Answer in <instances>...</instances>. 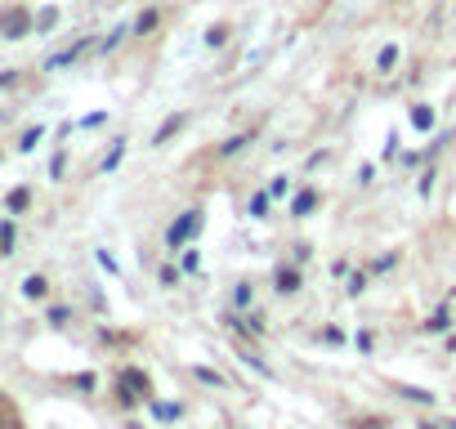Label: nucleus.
<instances>
[{
	"label": "nucleus",
	"instance_id": "f257e3e1",
	"mask_svg": "<svg viewBox=\"0 0 456 429\" xmlns=\"http://www.w3.org/2000/svg\"><path fill=\"white\" fill-rule=\"evenodd\" d=\"M197 228H202V211H188L183 219H175V224L166 228V246H170V251H179L188 237H197Z\"/></svg>",
	"mask_w": 456,
	"mask_h": 429
},
{
	"label": "nucleus",
	"instance_id": "f03ea898",
	"mask_svg": "<svg viewBox=\"0 0 456 429\" xmlns=\"http://www.w3.org/2000/svg\"><path fill=\"white\" fill-rule=\"evenodd\" d=\"M27 32H32L27 9H5V14H0V36H5V41H22Z\"/></svg>",
	"mask_w": 456,
	"mask_h": 429
},
{
	"label": "nucleus",
	"instance_id": "7ed1b4c3",
	"mask_svg": "<svg viewBox=\"0 0 456 429\" xmlns=\"http://www.w3.org/2000/svg\"><path fill=\"white\" fill-rule=\"evenodd\" d=\"M278 291L282 296H295V291H300V273H295V268H278Z\"/></svg>",
	"mask_w": 456,
	"mask_h": 429
},
{
	"label": "nucleus",
	"instance_id": "20e7f679",
	"mask_svg": "<svg viewBox=\"0 0 456 429\" xmlns=\"http://www.w3.org/2000/svg\"><path fill=\"white\" fill-rule=\"evenodd\" d=\"M313 206H318V192H313V188H304L300 197H295V206H291V215H309Z\"/></svg>",
	"mask_w": 456,
	"mask_h": 429
},
{
	"label": "nucleus",
	"instance_id": "39448f33",
	"mask_svg": "<svg viewBox=\"0 0 456 429\" xmlns=\"http://www.w3.org/2000/svg\"><path fill=\"white\" fill-rule=\"evenodd\" d=\"M179 126H183V117H179V112H175V117H166V121H162V130L152 134V143H166V139H170V134H175Z\"/></svg>",
	"mask_w": 456,
	"mask_h": 429
},
{
	"label": "nucleus",
	"instance_id": "423d86ee",
	"mask_svg": "<svg viewBox=\"0 0 456 429\" xmlns=\"http://www.w3.org/2000/svg\"><path fill=\"white\" fill-rule=\"evenodd\" d=\"M45 291H49V282H45V277H36V273H32L27 282H22V296H32V300H41Z\"/></svg>",
	"mask_w": 456,
	"mask_h": 429
},
{
	"label": "nucleus",
	"instance_id": "0eeeda50",
	"mask_svg": "<svg viewBox=\"0 0 456 429\" xmlns=\"http://www.w3.org/2000/svg\"><path fill=\"white\" fill-rule=\"evenodd\" d=\"M27 202H32L27 188H14V192H9V211H27Z\"/></svg>",
	"mask_w": 456,
	"mask_h": 429
},
{
	"label": "nucleus",
	"instance_id": "6e6552de",
	"mask_svg": "<svg viewBox=\"0 0 456 429\" xmlns=\"http://www.w3.org/2000/svg\"><path fill=\"white\" fill-rule=\"evenodd\" d=\"M412 121H416V130H429V126H434V112H429V107H416Z\"/></svg>",
	"mask_w": 456,
	"mask_h": 429
},
{
	"label": "nucleus",
	"instance_id": "1a4fd4ad",
	"mask_svg": "<svg viewBox=\"0 0 456 429\" xmlns=\"http://www.w3.org/2000/svg\"><path fill=\"white\" fill-rule=\"evenodd\" d=\"M376 63H380V72H389L393 63H398V50H393V45H385V50H380V58H376Z\"/></svg>",
	"mask_w": 456,
	"mask_h": 429
},
{
	"label": "nucleus",
	"instance_id": "9d476101",
	"mask_svg": "<svg viewBox=\"0 0 456 429\" xmlns=\"http://www.w3.org/2000/svg\"><path fill=\"white\" fill-rule=\"evenodd\" d=\"M9 246H14V224H0V255H9Z\"/></svg>",
	"mask_w": 456,
	"mask_h": 429
},
{
	"label": "nucleus",
	"instance_id": "9b49d317",
	"mask_svg": "<svg viewBox=\"0 0 456 429\" xmlns=\"http://www.w3.org/2000/svg\"><path fill=\"white\" fill-rule=\"evenodd\" d=\"M41 134H45L41 126H36V130H27V134H22V143H18V148H22V152H32L36 143H41Z\"/></svg>",
	"mask_w": 456,
	"mask_h": 429
},
{
	"label": "nucleus",
	"instance_id": "f8f14e48",
	"mask_svg": "<svg viewBox=\"0 0 456 429\" xmlns=\"http://www.w3.org/2000/svg\"><path fill=\"white\" fill-rule=\"evenodd\" d=\"M228 41V27H224V22H219V27H211V32H206V45H224Z\"/></svg>",
	"mask_w": 456,
	"mask_h": 429
},
{
	"label": "nucleus",
	"instance_id": "ddd939ff",
	"mask_svg": "<svg viewBox=\"0 0 456 429\" xmlns=\"http://www.w3.org/2000/svg\"><path fill=\"white\" fill-rule=\"evenodd\" d=\"M246 143H251V139H246V134H237V139H228V143H224V148H219V152H224V157H233V152H242Z\"/></svg>",
	"mask_w": 456,
	"mask_h": 429
},
{
	"label": "nucleus",
	"instance_id": "4468645a",
	"mask_svg": "<svg viewBox=\"0 0 456 429\" xmlns=\"http://www.w3.org/2000/svg\"><path fill=\"white\" fill-rule=\"evenodd\" d=\"M157 27V14H139V22H134V32H152Z\"/></svg>",
	"mask_w": 456,
	"mask_h": 429
},
{
	"label": "nucleus",
	"instance_id": "2eb2a0df",
	"mask_svg": "<svg viewBox=\"0 0 456 429\" xmlns=\"http://www.w3.org/2000/svg\"><path fill=\"white\" fill-rule=\"evenodd\" d=\"M121 152H126V148H121V143H117V148L108 152V161H103V170H117V161H121Z\"/></svg>",
	"mask_w": 456,
	"mask_h": 429
},
{
	"label": "nucleus",
	"instance_id": "dca6fc26",
	"mask_svg": "<svg viewBox=\"0 0 456 429\" xmlns=\"http://www.w3.org/2000/svg\"><path fill=\"white\" fill-rule=\"evenodd\" d=\"M54 18H58L54 9H45V14H41V22H36V27H41V32H49V27H54Z\"/></svg>",
	"mask_w": 456,
	"mask_h": 429
},
{
	"label": "nucleus",
	"instance_id": "f3484780",
	"mask_svg": "<svg viewBox=\"0 0 456 429\" xmlns=\"http://www.w3.org/2000/svg\"><path fill=\"white\" fill-rule=\"evenodd\" d=\"M264 206H268L264 192H260V197H251V215H264Z\"/></svg>",
	"mask_w": 456,
	"mask_h": 429
}]
</instances>
